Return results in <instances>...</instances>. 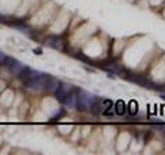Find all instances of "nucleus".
<instances>
[{
    "instance_id": "14",
    "label": "nucleus",
    "mask_w": 165,
    "mask_h": 155,
    "mask_svg": "<svg viewBox=\"0 0 165 155\" xmlns=\"http://www.w3.org/2000/svg\"><path fill=\"white\" fill-rule=\"evenodd\" d=\"M111 110H112V108L111 109H106V111H104L103 114H104L105 116H112V115H114V113L111 112Z\"/></svg>"
},
{
    "instance_id": "11",
    "label": "nucleus",
    "mask_w": 165,
    "mask_h": 155,
    "mask_svg": "<svg viewBox=\"0 0 165 155\" xmlns=\"http://www.w3.org/2000/svg\"><path fill=\"white\" fill-rule=\"evenodd\" d=\"M60 88L62 89V90H64L65 92H67V93H69V92H71V89H72V86L71 85H69V84H60Z\"/></svg>"
},
{
    "instance_id": "4",
    "label": "nucleus",
    "mask_w": 165,
    "mask_h": 155,
    "mask_svg": "<svg viewBox=\"0 0 165 155\" xmlns=\"http://www.w3.org/2000/svg\"><path fill=\"white\" fill-rule=\"evenodd\" d=\"M115 112H116V114L119 115V116H123V115L125 114V112H126V105H125L124 101H121V99L116 102V105H115Z\"/></svg>"
},
{
    "instance_id": "10",
    "label": "nucleus",
    "mask_w": 165,
    "mask_h": 155,
    "mask_svg": "<svg viewBox=\"0 0 165 155\" xmlns=\"http://www.w3.org/2000/svg\"><path fill=\"white\" fill-rule=\"evenodd\" d=\"M16 61H17V60L14 59V58H11V57H7V56H6V57H5V60H4V63H3V64H5L6 66L9 67L11 65H12V64H14V63L16 62Z\"/></svg>"
},
{
    "instance_id": "9",
    "label": "nucleus",
    "mask_w": 165,
    "mask_h": 155,
    "mask_svg": "<svg viewBox=\"0 0 165 155\" xmlns=\"http://www.w3.org/2000/svg\"><path fill=\"white\" fill-rule=\"evenodd\" d=\"M91 111L93 113V115H99L100 113L102 112V106L99 102L95 101L93 105L91 106Z\"/></svg>"
},
{
    "instance_id": "3",
    "label": "nucleus",
    "mask_w": 165,
    "mask_h": 155,
    "mask_svg": "<svg viewBox=\"0 0 165 155\" xmlns=\"http://www.w3.org/2000/svg\"><path fill=\"white\" fill-rule=\"evenodd\" d=\"M60 84L61 83L57 79H52V78H50V80L48 81V83H47V85H46V88L48 90V91L55 93L58 89H59Z\"/></svg>"
},
{
    "instance_id": "5",
    "label": "nucleus",
    "mask_w": 165,
    "mask_h": 155,
    "mask_svg": "<svg viewBox=\"0 0 165 155\" xmlns=\"http://www.w3.org/2000/svg\"><path fill=\"white\" fill-rule=\"evenodd\" d=\"M24 65L23 64H21L20 62H18V61H16V62L12 64V65H11L9 66V69H11V72L12 73H15V75H19L22 70H23V68H24Z\"/></svg>"
},
{
    "instance_id": "2",
    "label": "nucleus",
    "mask_w": 165,
    "mask_h": 155,
    "mask_svg": "<svg viewBox=\"0 0 165 155\" xmlns=\"http://www.w3.org/2000/svg\"><path fill=\"white\" fill-rule=\"evenodd\" d=\"M44 44L48 47L55 48V49L60 50V51L63 50V48H64L63 40H60V38H57V37H48L47 40H44Z\"/></svg>"
},
{
    "instance_id": "6",
    "label": "nucleus",
    "mask_w": 165,
    "mask_h": 155,
    "mask_svg": "<svg viewBox=\"0 0 165 155\" xmlns=\"http://www.w3.org/2000/svg\"><path fill=\"white\" fill-rule=\"evenodd\" d=\"M76 95L72 94V93L70 92V93H68V94H67L65 101H64L63 103H65V105L67 106H69V108H73V106H76Z\"/></svg>"
},
{
    "instance_id": "15",
    "label": "nucleus",
    "mask_w": 165,
    "mask_h": 155,
    "mask_svg": "<svg viewBox=\"0 0 165 155\" xmlns=\"http://www.w3.org/2000/svg\"><path fill=\"white\" fill-rule=\"evenodd\" d=\"M64 114V111H63V109H60V112H59V114H58V115H56V116H55V117L54 118H56V119H58V117H60V116L61 115H63Z\"/></svg>"
},
{
    "instance_id": "12",
    "label": "nucleus",
    "mask_w": 165,
    "mask_h": 155,
    "mask_svg": "<svg viewBox=\"0 0 165 155\" xmlns=\"http://www.w3.org/2000/svg\"><path fill=\"white\" fill-rule=\"evenodd\" d=\"M102 106H104L105 109H111L112 106V101H109V99H106V101L102 102Z\"/></svg>"
},
{
    "instance_id": "8",
    "label": "nucleus",
    "mask_w": 165,
    "mask_h": 155,
    "mask_svg": "<svg viewBox=\"0 0 165 155\" xmlns=\"http://www.w3.org/2000/svg\"><path fill=\"white\" fill-rule=\"evenodd\" d=\"M128 110H129V113H130L131 115H135L138 111V106H137V102L135 101H131L129 102L128 105Z\"/></svg>"
},
{
    "instance_id": "7",
    "label": "nucleus",
    "mask_w": 165,
    "mask_h": 155,
    "mask_svg": "<svg viewBox=\"0 0 165 155\" xmlns=\"http://www.w3.org/2000/svg\"><path fill=\"white\" fill-rule=\"evenodd\" d=\"M55 94H56V97H57L58 101H59L60 102H64V101H65V98H66V96H67V94H68V93L65 92L64 90H62L59 87V89H58L57 91L55 92Z\"/></svg>"
},
{
    "instance_id": "1",
    "label": "nucleus",
    "mask_w": 165,
    "mask_h": 155,
    "mask_svg": "<svg viewBox=\"0 0 165 155\" xmlns=\"http://www.w3.org/2000/svg\"><path fill=\"white\" fill-rule=\"evenodd\" d=\"M77 97L84 102V105H85L87 108H88V106H91L93 103L96 101L94 96H93L92 94H90L89 92L84 91V90H82V91L80 92V94L77 95Z\"/></svg>"
},
{
    "instance_id": "13",
    "label": "nucleus",
    "mask_w": 165,
    "mask_h": 155,
    "mask_svg": "<svg viewBox=\"0 0 165 155\" xmlns=\"http://www.w3.org/2000/svg\"><path fill=\"white\" fill-rule=\"evenodd\" d=\"M5 55L2 53L1 51H0V64H3L4 63V60H5Z\"/></svg>"
}]
</instances>
